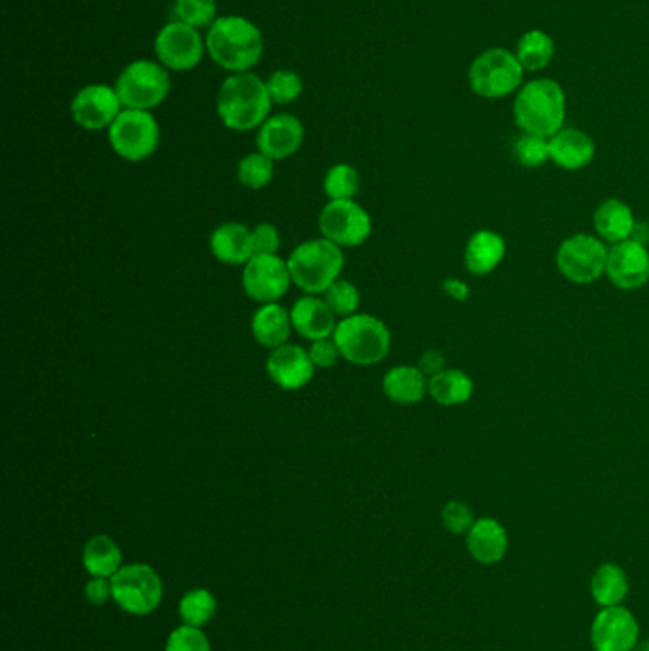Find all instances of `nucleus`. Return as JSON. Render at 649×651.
Wrapping results in <instances>:
<instances>
[{"label":"nucleus","instance_id":"f257e3e1","mask_svg":"<svg viewBox=\"0 0 649 651\" xmlns=\"http://www.w3.org/2000/svg\"><path fill=\"white\" fill-rule=\"evenodd\" d=\"M565 115L567 98L564 88L554 78H531L515 94L512 119L522 133L549 140L564 128Z\"/></svg>","mask_w":649,"mask_h":651},{"label":"nucleus","instance_id":"f03ea898","mask_svg":"<svg viewBox=\"0 0 649 651\" xmlns=\"http://www.w3.org/2000/svg\"><path fill=\"white\" fill-rule=\"evenodd\" d=\"M271 104L267 85L258 75L235 73L219 88L217 115L229 130L250 132L269 119Z\"/></svg>","mask_w":649,"mask_h":651},{"label":"nucleus","instance_id":"7ed1b4c3","mask_svg":"<svg viewBox=\"0 0 649 651\" xmlns=\"http://www.w3.org/2000/svg\"><path fill=\"white\" fill-rule=\"evenodd\" d=\"M206 48L219 67L232 73H248L261 59L263 36L245 18L225 15L209 25Z\"/></svg>","mask_w":649,"mask_h":651},{"label":"nucleus","instance_id":"20e7f679","mask_svg":"<svg viewBox=\"0 0 649 651\" xmlns=\"http://www.w3.org/2000/svg\"><path fill=\"white\" fill-rule=\"evenodd\" d=\"M343 265L345 256L342 246L324 237L303 242L288 258L293 284L309 295L324 294L339 279Z\"/></svg>","mask_w":649,"mask_h":651},{"label":"nucleus","instance_id":"39448f33","mask_svg":"<svg viewBox=\"0 0 649 651\" xmlns=\"http://www.w3.org/2000/svg\"><path fill=\"white\" fill-rule=\"evenodd\" d=\"M526 70L517 54L502 46L484 50L468 65V88L478 98L505 99L522 88Z\"/></svg>","mask_w":649,"mask_h":651},{"label":"nucleus","instance_id":"423d86ee","mask_svg":"<svg viewBox=\"0 0 649 651\" xmlns=\"http://www.w3.org/2000/svg\"><path fill=\"white\" fill-rule=\"evenodd\" d=\"M334 341L342 358L355 366H374L391 350V332L377 316L356 313L337 323Z\"/></svg>","mask_w":649,"mask_h":651},{"label":"nucleus","instance_id":"0eeeda50","mask_svg":"<svg viewBox=\"0 0 649 651\" xmlns=\"http://www.w3.org/2000/svg\"><path fill=\"white\" fill-rule=\"evenodd\" d=\"M112 600L130 616H151L164 596L161 575L147 564H128L111 577Z\"/></svg>","mask_w":649,"mask_h":651},{"label":"nucleus","instance_id":"6e6552de","mask_svg":"<svg viewBox=\"0 0 649 651\" xmlns=\"http://www.w3.org/2000/svg\"><path fill=\"white\" fill-rule=\"evenodd\" d=\"M609 248L596 235L577 232L559 246L556 267L565 281L588 286L606 274Z\"/></svg>","mask_w":649,"mask_h":651},{"label":"nucleus","instance_id":"1a4fd4ad","mask_svg":"<svg viewBox=\"0 0 649 651\" xmlns=\"http://www.w3.org/2000/svg\"><path fill=\"white\" fill-rule=\"evenodd\" d=\"M115 90L119 94L120 104L126 109L149 111L170 94V77L162 65L153 64L149 59H140L128 65L120 73Z\"/></svg>","mask_w":649,"mask_h":651},{"label":"nucleus","instance_id":"9d476101","mask_svg":"<svg viewBox=\"0 0 649 651\" xmlns=\"http://www.w3.org/2000/svg\"><path fill=\"white\" fill-rule=\"evenodd\" d=\"M161 130L149 111L125 109L109 128V141L115 153L128 162L149 159L159 148Z\"/></svg>","mask_w":649,"mask_h":651},{"label":"nucleus","instance_id":"9b49d317","mask_svg":"<svg viewBox=\"0 0 649 651\" xmlns=\"http://www.w3.org/2000/svg\"><path fill=\"white\" fill-rule=\"evenodd\" d=\"M322 237L342 248H355L370 239L371 217L355 200H329L318 216Z\"/></svg>","mask_w":649,"mask_h":651},{"label":"nucleus","instance_id":"f8f14e48","mask_svg":"<svg viewBox=\"0 0 649 651\" xmlns=\"http://www.w3.org/2000/svg\"><path fill=\"white\" fill-rule=\"evenodd\" d=\"M292 284V274L288 261L279 256H253L245 265L242 287L253 302L279 303L288 294Z\"/></svg>","mask_w":649,"mask_h":651},{"label":"nucleus","instance_id":"ddd939ff","mask_svg":"<svg viewBox=\"0 0 649 651\" xmlns=\"http://www.w3.org/2000/svg\"><path fill=\"white\" fill-rule=\"evenodd\" d=\"M154 52L167 69H193L203 59V36L195 28L185 23H167L154 41Z\"/></svg>","mask_w":649,"mask_h":651},{"label":"nucleus","instance_id":"4468645a","mask_svg":"<svg viewBox=\"0 0 649 651\" xmlns=\"http://www.w3.org/2000/svg\"><path fill=\"white\" fill-rule=\"evenodd\" d=\"M640 640L636 617L623 606L602 608L591 627L594 651H632Z\"/></svg>","mask_w":649,"mask_h":651},{"label":"nucleus","instance_id":"2eb2a0df","mask_svg":"<svg viewBox=\"0 0 649 651\" xmlns=\"http://www.w3.org/2000/svg\"><path fill=\"white\" fill-rule=\"evenodd\" d=\"M122 112L119 94L105 85L84 86L71 101V115L84 130H104L111 128Z\"/></svg>","mask_w":649,"mask_h":651},{"label":"nucleus","instance_id":"dca6fc26","mask_svg":"<svg viewBox=\"0 0 649 651\" xmlns=\"http://www.w3.org/2000/svg\"><path fill=\"white\" fill-rule=\"evenodd\" d=\"M606 276L615 287L635 292L649 282L648 246L636 240L614 245L607 253Z\"/></svg>","mask_w":649,"mask_h":651},{"label":"nucleus","instance_id":"f3484780","mask_svg":"<svg viewBox=\"0 0 649 651\" xmlns=\"http://www.w3.org/2000/svg\"><path fill=\"white\" fill-rule=\"evenodd\" d=\"M267 373L274 386L284 391H300L314 378L316 366L311 360L309 350L301 345L286 344L271 350L267 358Z\"/></svg>","mask_w":649,"mask_h":651},{"label":"nucleus","instance_id":"a211bd4d","mask_svg":"<svg viewBox=\"0 0 649 651\" xmlns=\"http://www.w3.org/2000/svg\"><path fill=\"white\" fill-rule=\"evenodd\" d=\"M305 138V128L293 115H274L259 127L258 151L267 154L271 161H284L298 153Z\"/></svg>","mask_w":649,"mask_h":651},{"label":"nucleus","instance_id":"6ab92c4d","mask_svg":"<svg viewBox=\"0 0 649 651\" xmlns=\"http://www.w3.org/2000/svg\"><path fill=\"white\" fill-rule=\"evenodd\" d=\"M290 316H292L293 329L309 341L332 337L337 328V323H335L337 315L321 295L307 294L300 297L298 302L293 303Z\"/></svg>","mask_w":649,"mask_h":651},{"label":"nucleus","instance_id":"aec40b11","mask_svg":"<svg viewBox=\"0 0 649 651\" xmlns=\"http://www.w3.org/2000/svg\"><path fill=\"white\" fill-rule=\"evenodd\" d=\"M551 162L565 172H577L594 161L596 143L588 133L580 128H562L559 133L549 138Z\"/></svg>","mask_w":649,"mask_h":651},{"label":"nucleus","instance_id":"412c9836","mask_svg":"<svg viewBox=\"0 0 649 651\" xmlns=\"http://www.w3.org/2000/svg\"><path fill=\"white\" fill-rule=\"evenodd\" d=\"M467 551L478 564L491 566L501 562L509 551V533L496 519L476 520L467 533Z\"/></svg>","mask_w":649,"mask_h":651},{"label":"nucleus","instance_id":"4be33fe9","mask_svg":"<svg viewBox=\"0 0 649 651\" xmlns=\"http://www.w3.org/2000/svg\"><path fill=\"white\" fill-rule=\"evenodd\" d=\"M507 256V242L491 229L473 232L465 246V267L475 276H488L501 265Z\"/></svg>","mask_w":649,"mask_h":651},{"label":"nucleus","instance_id":"5701e85b","mask_svg":"<svg viewBox=\"0 0 649 651\" xmlns=\"http://www.w3.org/2000/svg\"><path fill=\"white\" fill-rule=\"evenodd\" d=\"M209 252L229 265H246L253 258L251 229L238 221L219 225L209 235Z\"/></svg>","mask_w":649,"mask_h":651},{"label":"nucleus","instance_id":"b1692460","mask_svg":"<svg viewBox=\"0 0 649 651\" xmlns=\"http://www.w3.org/2000/svg\"><path fill=\"white\" fill-rule=\"evenodd\" d=\"M381 389L398 406H413L429 394V378L419 366H394L385 373Z\"/></svg>","mask_w":649,"mask_h":651},{"label":"nucleus","instance_id":"393cba45","mask_svg":"<svg viewBox=\"0 0 649 651\" xmlns=\"http://www.w3.org/2000/svg\"><path fill=\"white\" fill-rule=\"evenodd\" d=\"M593 225L598 239L621 245L632 237L636 227L635 211L619 198H607L594 210Z\"/></svg>","mask_w":649,"mask_h":651},{"label":"nucleus","instance_id":"a878e982","mask_svg":"<svg viewBox=\"0 0 649 651\" xmlns=\"http://www.w3.org/2000/svg\"><path fill=\"white\" fill-rule=\"evenodd\" d=\"M292 316L280 303H266L251 316V336L266 349H279L292 334Z\"/></svg>","mask_w":649,"mask_h":651},{"label":"nucleus","instance_id":"bb28decb","mask_svg":"<svg viewBox=\"0 0 649 651\" xmlns=\"http://www.w3.org/2000/svg\"><path fill=\"white\" fill-rule=\"evenodd\" d=\"M475 394V381L467 371L446 368L429 378V397L444 408L463 406Z\"/></svg>","mask_w":649,"mask_h":651},{"label":"nucleus","instance_id":"cd10ccee","mask_svg":"<svg viewBox=\"0 0 649 651\" xmlns=\"http://www.w3.org/2000/svg\"><path fill=\"white\" fill-rule=\"evenodd\" d=\"M83 564L84 569L91 577H109L111 579L112 575L122 567V551H120L119 543L105 533L94 535L84 545Z\"/></svg>","mask_w":649,"mask_h":651},{"label":"nucleus","instance_id":"c85d7f7f","mask_svg":"<svg viewBox=\"0 0 649 651\" xmlns=\"http://www.w3.org/2000/svg\"><path fill=\"white\" fill-rule=\"evenodd\" d=\"M515 54L526 73H541L556 56V44L543 29H530L518 39Z\"/></svg>","mask_w":649,"mask_h":651},{"label":"nucleus","instance_id":"c756f323","mask_svg":"<svg viewBox=\"0 0 649 651\" xmlns=\"http://www.w3.org/2000/svg\"><path fill=\"white\" fill-rule=\"evenodd\" d=\"M591 593L594 603L601 608H614L621 606L628 595V577L625 569L617 564H602L591 579Z\"/></svg>","mask_w":649,"mask_h":651},{"label":"nucleus","instance_id":"7c9ffc66","mask_svg":"<svg viewBox=\"0 0 649 651\" xmlns=\"http://www.w3.org/2000/svg\"><path fill=\"white\" fill-rule=\"evenodd\" d=\"M177 611H180L183 625L203 629L216 617V596L212 595L208 588H191L188 593L182 596Z\"/></svg>","mask_w":649,"mask_h":651},{"label":"nucleus","instance_id":"2f4dec72","mask_svg":"<svg viewBox=\"0 0 649 651\" xmlns=\"http://www.w3.org/2000/svg\"><path fill=\"white\" fill-rule=\"evenodd\" d=\"M360 191V174L350 164H335L324 177V193L329 200H355Z\"/></svg>","mask_w":649,"mask_h":651},{"label":"nucleus","instance_id":"473e14b6","mask_svg":"<svg viewBox=\"0 0 649 651\" xmlns=\"http://www.w3.org/2000/svg\"><path fill=\"white\" fill-rule=\"evenodd\" d=\"M271 159L263 153H251L238 162L237 177L240 185L248 189L259 191L271 183L274 174V164Z\"/></svg>","mask_w":649,"mask_h":651},{"label":"nucleus","instance_id":"72a5a7b5","mask_svg":"<svg viewBox=\"0 0 649 651\" xmlns=\"http://www.w3.org/2000/svg\"><path fill=\"white\" fill-rule=\"evenodd\" d=\"M216 0H175V22L185 23L191 28H208L216 22Z\"/></svg>","mask_w":649,"mask_h":651},{"label":"nucleus","instance_id":"f704fd0d","mask_svg":"<svg viewBox=\"0 0 649 651\" xmlns=\"http://www.w3.org/2000/svg\"><path fill=\"white\" fill-rule=\"evenodd\" d=\"M515 156L523 169H539L551 162L549 140L533 133H522L515 143Z\"/></svg>","mask_w":649,"mask_h":651},{"label":"nucleus","instance_id":"c9c22d12","mask_svg":"<svg viewBox=\"0 0 649 651\" xmlns=\"http://www.w3.org/2000/svg\"><path fill=\"white\" fill-rule=\"evenodd\" d=\"M324 300L328 303L329 308L334 311L335 315L347 318V316L356 315V311L360 307V292L358 287L349 281H337L324 292Z\"/></svg>","mask_w":649,"mask_h":651},{"label":"nucleus","instance_id":"e433bc0d","mask_svg":"<svg viewBox=\"0 0 649 651\" xmlns=\"http://www.w3.org/2000/svg\"><path fill=\"white\" fill-rule=\"evenodd\" d=\"M266 85L272 101L279 106H286L293 99L300 98L301 90H303L300 75L293 70L282 69L272 73Z\"/></svg>","mask_w":649,"mask_h":651},{"label":"nucleus","instance_id":"4c0bfd02","mask_svg":"<svg viewBox=\"0 0 649 651\" xmlns=\"http://www.w3.org/2000/svg\"><path fill=\"white\" fill-rule=\"evenodd\" d=\"M164 651H212V644L203 629L182 625L170 632Z\"/></svg>","mask_w":649,"mask_h":651},{"label":"nucleus","instance_id":"58836bf2","mask_svg":"<svg viewBox=\"0 0 649 651\" xmlns=\"http://www.w3.org/2000/svg\"><path fill=\"white\" fill-rule=\"evenodd\" d=\"M440 519L442 524L446 528L447 532L454 533V535H467L468 530L475 525V514L470 511V507L463 501H447L442 507L440 512Z\"/></svg>","mask_w":649,"mask_h":651},{"label":"nucleus","instance_id":"ea45409f","mask_svg":"<svg viewBox=\"0 0 649 651\" xmlns=\"http://www.w3.org/2000/svg\"><path fill=\"white\" fill-rule=\"evenodd\" d=\"M253 256H277L280 250V232L274 225L259 224L251 229Z\"/></svg>","mask_w":649,"mask_h":651},{"label":"nucleus","instance_id":"a19ab883","mask_svg":"<svg viewBox=\"0 0 649 651\" xmlns=\"http://www.w3.org/2000/svg\"><path fill=\"white\" fill-rule=\"evenodd\" d=\"M309 355H311V360H313V365L316 368H332L342 358V352L337 349L334 337L313 341L311 347H309Z\"/></svg>","mask_w":649,"mask_h":651},{"label":"nucleus","instance_id":"79ce46f5","mask_svg":"<svg viewBox=\"0 0 649 651\" xmlns=\"http://www.w3.org/2000/svg\"><path fill=\"white\" fill-rule=\"evenodd\" d=\"M84 596L91 606H105L112 600V585L109 577H91L90 582L84 587Z\"/></svg>","mask_w":649,"mask_h":651},{"label":"nucleus","instance_id":"37998d69","mask_svg":"<svg viewBox=\"0 0 649 651\" xmlns=\"http://www.w3.org/2000/svg\"><path fill=\"white\" fill-rule=\"evenodd\" d=\"M419 368L425 373L426 378H433L442 370H446V360L440 350H426L419 360Z\"/></svg>","mask_w":649,"mask_h":651},{"label":"nucleus","instance_id":"c03bdc74","mask_svg":"<svg viewBox=\"0 0 649 651\" xmlns=\"http://www.w3.org/2000/svg\"><path fill=\"white\" fill-rule=\"evenodd\" d=\"M444 290H446L447 294L452 295L454 300H459V302H465L468 297L467 284H463L461 281H455V279H450V281L444 282Z\"/></svg>","mask_w":649,"mask_h":651},{"label":"nucleus","instance_id":"a18cd8bd","mask_svg":"<svg viewBox=\"0 0 649 651\" xmlns=\"http://www.w3.org/2000/svg\"><path fill=\"white\" fill-rule=\"evenodd\" d=\"M632 651H649V638L638 640V644L635 645V650Z\"/></svg>","mask_w":649,"mask_h":651}]
</instances>
